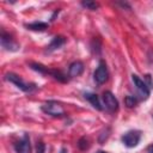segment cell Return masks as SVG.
Instances as JSON below:
<instances>
[{"mask_svg":"<svg viewBox=\"0 0 153 153\" xmlns=\"http://www.w3.org/2000/svg\"><path fill=\"white\" fill-rule=\"evenodd\" d=\"M131 80L134 82V86H135V88H136L137 94L140 96V98L141 99H147L148 96H149V93H151V88L148 87V85L142 79H140L136 74H133L131 75Z\"/></svg>","mask_w":153,"mask_h":153,"instance_id":"4","label":"cell"},{"mask_svg":"<svg viewBox=\"0 0 153 153\" xmlns=\"http://www.w3.org/2000/svg\"><path fill=\"white\" fill-rule=\"evenodd\" d=\"M84 97H85V99H87V100L91 103V105H92L93 108H96L97 110H102V109H103V106H102V104H100V100H99V98H98L97 94L91 93V92H85V93H84Z\"/></svg>","mask_w":153,"mask_h":153,"instance_id":"12","label":"cell"},{"mask_svg":"<svg viewBox=\"0 0 153 153\" xmlns=\"http://www.w3.org/2000/svg\"><path fill=\"white\" fill-rule=\"evenodd\" d=\"M146 151H147V153H153V143H152V145H149V146L147 147V149H146Z\"/></svg>","mask_w":153,"mask_h":153,"instance_id":"18","label":"cell"},{"mask_svg":"<svg viewBox=\"0 0 153 153\" xmlns=\"http://www.w3.org/2000/svg\"><path fill=\"white\" fill-rule=\"evenodd\" d=\"M78 147L81 149V151H85L88 148V140L86 137H81L79 141H78Z\"/></svg>","mask_w":153,"mask_h":153,"instance_id":"16","label":"cell"},{"mask_svg":"<svg viewBox=\"0 0 153 153\" xmlns=\"http://www.w3.org/2000/svg\"><path fill=\"white\" fill-rule=\"evenodd\" d=\"M30 66H31L32 69H35V71H37V72H39V73H42V74H49V75L54 76L55 79H57L59 81H62V82L67 81V76H66L63 73H61L60 71L48 69V67H45V66H43V65H41V63H36V62L30 63Z\"/></svg>","mask_w":153,"mask_h":153,"instance_id":"2","label":"cell"},{"mask_svg":"<svg viewBox=\"0 0 153 153\" xmlns=\"http://www.w3.org/2000/svg\"><path fill=\"white\" fill-rule=\"evenodd\" d=\"M81 5L84 7H86V8H88V10H92V11H94V10H97L99 7V5L97 2H94V1H82Z\"/></svg>","mask_w":153,"mask_h":153,"instance_id":"15","label":"cell"},{"mask_svg":"<svg viewBox=\"0 0 153 153\" xmlns=\"http://www.w3.org/2000/svg\"><path fill=\"white\" fill-rule=\"evenodd\" d=\"M6 79L8 81H11L12 84H14L18 88H20L22 91L24 92H32L35 88H36V85L35 84H29V82H25L19 75L14 74V73H7L6 74Z\"/></svg>","mask_w":153,"mask_h":153,"instance_id":"1","label":"cell"},{"mask_svg":"<svg viewBox=\"0 0 153 153\" xmlns=\"http://www.w3.org/2000/svg\"><path fill=\"white\" fill-rule=\"evenodd\" d=\"M65 42H66V39L62 37V36H55L53 39H51V42L49 43V45L47 47V51H54V50H56V49H59L61 45H63L65 44Z\"/></svg>","mask_w":153,"mask_h":153,"instance_id":"11","label":"cell"},{"mask_svg":"<svg viewBox=\"0 0 153 153\" xmlns=\"http://www.w3.org/2000/svg\"><path fill=\"white\" fill-rule=\"evenodd\" d=\"M36 153H45V145H44L42 141H38V142H37Z\"/></svg>","mask_w":153,"mask_h":153,"instance_id":"17","label":"cell"},{"mask_svg":"<svg viewBox=\"0 0 153 153\" xmlns=\"http://www.w3.org/2000/svg\"><path fill=\"white\" fill-rule=\"evenodd\" d=\"M96 153H108V152H104V151H98V152H96Z\"/></svg>","mask_w":153,"mask_h":153,"instance_id":"20","label":"cell"},{"mask_svg":"<svg viewBox=\"0 0 153 153\" xmlns=\"http://www.w3.org/2000/svg\"><path fill=\"white\" fill-rule=\"evenodd\" d=\"M60 153H67V149H66V148H62V149H61V152H60Z\"/></svg>","mask_w":153,"mask_h":153,"instance_id":"19","label":"cell"},{"mask_svg":"<svg viewBox=\"0 0 153 153\" xmlns=\"http://www.w3.org/2000/svg\"><path fill=\"white\" fill-rule=\"evenodd\" d=\"M108 76H109V72H108V68H106V65L104 61H100L97 69L94 71V74H93V79L94 81L98 84V85H102L104 84L106 80H108Z\"/></svg>","mask_w":153,"mask_h":153,"instance_id":"6","label":"cell"},{"mask_svg":"<svg viewBox=\"0 0 153 153\" xmlns=\"http://www.w3.org/2000/svg\"><path fill=\"white\" fill-rule=\"evenodd\" d=\"M25 26L29 30H32V31H44L48 27V24L43 23V22H35V23H31V24H26Z\"/></svg>","mask_w":153,"mask_h":153,"instance_id":"13","label":"cell"},{"mask_svg":"<svg viewBox=\"0 0 153 153\" xmlns=\"http://www.w3.org/2000/svg\"><path fill=\"white\" fill-rule=\"evenodd\" d=\"M16 153H31V146H30V139L27 134H24V136L14 145Z\"/></svg>","mask_w":153,"mask_h":153,"instance_id":"8","label":"cell"},{"mask_svg":"<svg viewBox=\"0 0 153 153\" xmlns=\"http://www.w3.org/2000/svg\"><path fill=\"white\" fill-rule=\"evenodd\" d=\"M42 110L45 114L54 116V117H62L65 115V110H63L62 105L55 100H49V102L44 103L42 105Z\"/></svg>","mask_w":153,"mask_h":153,"instance_id":"3","label":"cell"},{"mask_svg":"<svg viewBox=\"0 0 153 153\" xmlns=\"http://www.w3.org/2000/svg\"><path fill=\"white\" fill-rule=\"evenodd\" d=\"M141 133L139 130H129L122 136V142L127 147H135L140 142Z\"/></svg>","mask_w":153,"mask_h":153,"instance_id":"5","label":"cell"},{"mask_svg":"<svg viewBox=\"0 0 153 153\" xmlns=\"http://www.w3.org/2000/svg\"><path fill=\"white\" fill-rule=\"evenodd\" d=\"M1 45H2L5 49L12 50V51L19 49V44H18L16 41H13V38H12L10 35H7L6 32H4V31L1 32Z\"/></svg>","mask_w":153,"mask_h":153,"instance_id":"9","label":"cell"},{"mask_svg":"<svg viewBox=\"0 0 153 153\" xmlns=\"http://www.w3.org/2000/svg\"><path fill=\"white\" fill-rule=\"evenodd\" d=\"M103 102H104L105 108L109 111H111V112L117 111V109H118V100L115 98V96L110 91H106V92L103 93Z\"/></svg>","mask_w":153,"mask_h":153,"instance_id":"7","label":"cell"},{"mask_svg":"<svg viewBox=\"0 0 153 153\" xmlns=\"http://www.w3.org/2000/svg\"><path fill=\"white\" fill-rule=\"evenodd\" d=\"M124 103H126V105L128 108H133V106H135L137 104V98L135 96H127L124 98Z\"/></svg>","mask_w":153,"mask_h":153,"instance_id":"14","label":"cell"},{"mask_svg":"<svg viewBox=\"0 0 153 153\" xmlns=\"http://www.w3.org/2000/svg\"><path fill=\"white\" fill-rule=\"evenodd\" d=\"M84 72V63L81 61H74L69 65L68 73L71 76H79Z\"/></svg>","mask_w":153,"mask_h":153,"instance_id":"10","label":"cell"}]
</instances>
